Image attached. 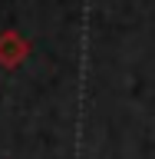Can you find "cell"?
<instances>
[{"mask_svg": "<svg viewBox=\"0 0 155 159\" xmlns=\"http://www.w3.org/2000/svg\"><path fill=\"white\" fill-rule=\"evenodd\" d=\"M27 53H30V43L20 37L17 30H3V33H0V66L17 70L20 63L27 60Z\"/></svg>", "mask_w": 155, "mask_h": 159, "instance_id": "6da1fadb", "label": "cell"}]
</instances>
